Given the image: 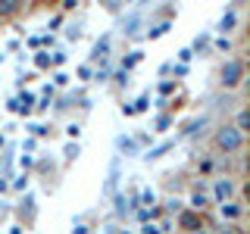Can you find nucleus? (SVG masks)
<instances>
[{
  "label": "nucleus",
  "mask_w": 250,
  "mask_h": 234,
  "mask_svg": "<svg viewBox=\"0 0 250 234\" xmlns=\"http://www.w3.org/2000/svg\"><path fill=\"white\" fill-rule=\"evenodd\" d=\"M209 144H213L216 153L238 156V153H244V147H247V135H241V131L234 128L231 122H222V125H216V131H213V137H209Z\"/></svg>",
  "instance_id": "1"
},
{
  "label": "nucleus",
  "mask_w": 250,
  "mask_h": 234,
  "mask_svg": "<svg viewBox=\"0 0 250 234\" xmlns=\"http://www.w3.org/2000/svg\"><path fill=\"white\" fill-rule=\"evenodd\" d=\"M247 78V62L241 57H231L219 66V88L222 91H238Z\"/></svg>",
  "instance_id": "2"
},
{
  "label": "nucleus",
  "mask_w": 250,
  "mask_h": 234,
  "mask_svg": "<svg viewBox=\"0 0 250 234\" xmlns=\"http://www.w3.org/2000/svg\"><path fill=\"white\" fill-rule=\"evenodd\" d=\"M234 191H238V181H234L231 175L216 178V184H213V200H216V203H231V200H234Z\"/></svg>",
  "instance_id": "3"
},
{
  "label": "nucleus",
  "mask_w": 250,
  "mask_h": 234,
  "mask_svg": "<svg viewBox=\"0 0 250 234\" xmlns=\"http://www.w3.org/2000/svg\"><path fill=\"white\" fill-rule=\"evenodd\" d=\"M178 225H182V231H188V234L207 231V228H203V213H194V209H185V213H178Z\"/></svg>",
  "instance_id": "4"
},
{
  "label": "nucleus",
  "mask_w": 250,
  "mask_h": 234,
  "mask_svg": "<svg viewBox=\"0 0 250 234\" xmlns=\"http://www.w3.org/2000/svg\"><path fill=\"white\" fill-rule=\"evenodd\" d=\"M22 13V0H0V22H10Z\"/></svg>",
  "instance_id": "5"
},
{
  "label": "nucleus",
  "mask_w": 250,
  "mask_h": 234,
  "mask_svg": "<svg viewBox=\"0 0 250 234\" xmlns=\"http://www.w3.org/2000/svg\"><path fill=\"white\" fill-rule=\"evenodd\" d=\"M241 213H244V206H241L238 200H231V203H222V218H231V222H238Z\"/></svg>",
  "instance_id": "6"
},
{
  "label": "nucleus",
  "mask_w": 250,
  "mask_h": 234,
  "mask_svg": "<svg viewBox=\"0 0 250 234\" xmlns=\"http://www.w3.org/2000/svg\"><path fill=\"white\" fill-rule=\"evenodd\" d=\"M207 206H209V197H207L203 191H194V194H191V209H194V213H203Z\"/></svg>",
  "instance_id": "7"
},
{
  "label": "nucleus",
  "mask_w": 250,
  "mask_h": 234,
  "mask_svg": "<svg viewBox=\"0 0 250 234\" xmlns=\"http://www.w3.org/2000/svg\"><path fill=\"white\" fill-rule=\"evenodd\" d=\"M234 128L241 131V135H247V128H250V116H247V109H238V116H234Z\"/></svg>",
  "instance_id": "8"
},
{
  "label": "nucleus",
  "mask_w": 250,
  "mask_h": 234,
  "mask_svg": "<svg viewBox=\"0 0 250 234\" xmlns=\"http://www.w3.org/2000/svg\"><path fill=\"white\" fill-rule=\"evenodd\" d=\"M231 25H234V13H229V16L222 19V31H231Z\"/></svg>",
  "instance_id": "9"
},
{
  "label": "nucleus",
  "mask_w": 250,
  "mask_h": 234,
  "mask_svg": "<svg viewBox=\"0 0 250 234\" xmlns=\"http://www.w3.org/2000/svg\"><path fill=\"white\" fill-rule=\"evenodd\" d=\"M144 234H160V228L156 225H144Z\"/></svg>",
  "instance_id": "10"
},
{
  "label": "nucleus",
  "mask_w": 250,
  "mask_h": 234,
  "mask_svg": "<svg viewBox=\"0 0 250 234\" xmlns=\"http://www.w3.org/2000/svg\"><path fill=\"white\" fill-rule=\"evenodd\" d=\"M216 234H234V225H225V231H216Z\"/></svg>",
  "instance_id": "11"
},
{
  "label": "nucleus",
  "mask_w": 250,
  "mask_h": 234,
  "mask_svg": "<svg viewBox=\"0 0 250 234\" xmlns=\"http://www.w3.org/2000/svg\"><path fill=\"white\" fill-rule=\"evenodd\" d=\"M194 234H207V231H194Z\"/></svg>",
  "instance_id": "12"
}]
</instances>
